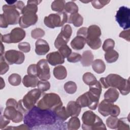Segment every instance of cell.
<instances>
[{
    "mask_svg": "<svg viewBox=\"0 0 130 130\" xmlns=\"http://www.w3.org/2000/svg\"><path fill=\"white\" fill-rule=\"evenodd\" d=\"M17 109L18 110H19V111H20L21 113H22L23 114H25L28 111L23 106V104H22V100H19L18 102V105H17Z\"/></svg>",
    "mask_w": 130,
    "mask_h": 130,
    "instance_id": "cell-54",
    "label": "cell"
},
{
    "mask_svg": "<svg viewBox=\"0 0 130 130\" xmlns=\"http://www.w3.org/2000/svg\"><path fill=\"white\" fill-rule=\"evenodd\" d=\"M94 56L90 50H86L82 53L81 63L83 67H89L91 65Z\"/></svg>",
    "mask_w": 130,
    "mask_h": 130,
    "instance_id": "cell-24",
    "label": "cell"
},
{
    "mask_svg": "<svg viewBox=\"0 0 130 130\" xmlns=\"http://www.w3.org/2000/svg\"><path fill=\"white\" fill-rule=\"evenodd\" d=\"M37 67L38 77L41 80H48L50 78V73L47 60L45 59L40 60L37 64Z\"/></svg>",
    "mask_w": 130,
    "mask_h": 130,
    "instance_id": "cell-14",
    "label": "cell"
},
{
    "mask_svg": "<svg viewBox=\"0 0 130 130\" xmlns=\"http://www.w3.org/2000/svg\"><path fill=\"white\" fill-rule=\"evenodd\" d=\"M41 1L32 0L28 1L27 5L21 11V13L23 15L26 13H35L38 11V5L41 2Z\"/></svg>",
    "mask_w": 130,
    "mask_h": 130,
    "instance_id": "cell-20",
    "label": "cell"
},
{
    "mask_svg": "<svg viewBox=\"0 0 130 130\" xmlns=\"http://www.w3.org/2000/svg\"><path fill=\"white\" fill-rule=\"evenodd\" d=\"M116 129L118 130H129V126L126 122V118L118 119Z\"/></svg>",
    "mask_w": 130,
    "mask_h": 130,
    "instance_id": "cell-45",
    "label": "cell"
},
{
    "mask_svg": "<svg viewBox=\"0 0 130 130\" xmlns=\"http://www.w3.org/2000/svg\"><path fill=\"white\" fill-rule=\"evenodd\" d=\"M38 15L35 13H26L19 18V24L21 28H27L35 25L38 21Z\"/></svg>",
    "mask_w": 130,
    "mask_h": 130,
    "instance_id": "cell-15",
    "label": "cell"
},
{
    "mask_svg": "<svg viewBox=\"0 0 130 130\" xmlns=\"http://www.w3.org/2000/svg\"><path fill=\"white\" fill-rule=\"evenodd\" d=\"M80 121L77 117H72L67 123V128L69 130H76L80 127Z\"/></svg>",
    "mask_w": 130,
    "mask_h": 130,
    "instance_id": "cell-33",
    "label": "cell"
},
{
    "mask_svg": "<svg viewBox=\"0 0 130 130\" xmlns=\"http://www.w3.org/2000/svg\"><path fill=\"white\" fill-rule=\"evenodd\" d=\"M68 22L72 23L75 27L81 26L83 23V18L79 13H74L70 15Z\"/></svg>",
    "mask_w": 130,
    "mask_h": 130,
    "instance_id": "cell-28",
    "label": "cell"
},
{
    "mask_svg": "<svg viewBox=\"0 0 130 130\" xmlns=\"http://www.w3.org/2000/svg\"><path fill=\"white\" fill-rule=\"evenodd\" d=\"M68 43V42L65 40L59 34L57 38H56L55 42H54V46L56 48L58 49L59 47L61 46L64 45H67Z\"/></svg>",
    "mask_w": 130,
    "mask_h": 130,
    "instance_id": "cell-47",
    "label": "cell"
},
{
    "mask_svg": "<svg viewBox=\"0 0 130 130\" xmlns=\"http://www.w3.org/2000/svg\"><path fill=\"white\" fill-rule=\"evenodd\" d=\"M102 87L100 82L97 80L94 83L89 86V91L96 96L100 98Z\"/></svg>",
    "mask_w": 130,
    "mask_h": 130,
    "instance_id": "cell-31",
    "label": "cell"
},
{
    "mask_svg": "<svg viewBox=\"0 0 130 130\" xmlns=\"http://www.w3.org/2000/svg\"><path fill=\"white\" fill-rule=\"evenodd\" d=\"M6 106H13L17 109L18 102L14 99H9L6 102Z\"/></svg>",
    "mask_w": 130,
    "mask_h": 130,
    "instance_id": "cell-56",
    "label": "cell"
},
{
    "mask_svg": "<svg viewBox=\"0 0 130 130\" xmlns=\"http://www.w3.org/2000/svg\"><path fill=\"white\" fill-rule=\"evenodd\" d=\"M18 47L20 51L24 53H27L30 50V45L28 42H21L18 44Z\"/></svg>",
    "mask_w": 130,
    "mask_h": 130,
    "instance_id": "cell-49",
    "label": "cell"
},
{
    "mask_svg": "<svg viewBox=\"0 0 130 130\" xmlns=\"http://www.w3.org/2000/svg\"><path fill=\"white\" fill-rule=\"evenodd\" d=\"M86 43L91 49L96 50L101 47L102 45V41L100 38L98 40L94 41H86Z\"/></svg>",
    "mask_w": 130,
    "mask_h": 130,
    "instance_id": "cell-48",
    "label": "cell"
},
{
    "mask_svg": "<svg viewBox=\"0 0 130 130\" xmlns=\"http://www.w3.org/2000/svg\"><path fill=\"white\" fill-rule=\"evenodd\" d=\"M39 81L37 77L29 75L24 76L22 79V83L26 87H35Z\"/></svg>",
    "mask_w": 130,
    "mask_h": 130,
    "instance_id": "cell-23",
    "label": "cell"
},
{
    "mask_svg": "<svg viewBox=\"0 0 130 130\" xmlns=\"http://www.w3.org/2000/svg\"><path fill=\"white\" fill-rule=\"evenodd\" d=\"M57 117L52 110L43 109L35 106L24 115V123L30 128L40 125H51L55 123Z\"/></svg>",
    "mask_w": 130,
    "mask_h": 130,
    "instance_id": "cell-1",
    "label": "cell"
},
{
    "mask_svg": "<svg viewBox=\"0 0 130 130\" xmlns=\"http://www.w3.org/2000/svg\"><path fill=\"white\" fill-rule=\"evenodd\" d=\"M26 33L21 27H15L9 34H1V41L6 43H17L24 39Z\"/></svg>",
    "mask_w": 130,
    "mask_h": 130,
    "instance_id": "cell-7",
    "label": "cell"
},
{
    "mask_svg": "<svg viewBox=\"0 0 130 130\" xmlns=\"http://www.w3.org/2000/svg\"><path fill=\"white\" fill-rule=\"evenodd\" d=\"M87 35V27H82L78 29L77 32V36L84 37L86 39Z\"/></svg>",
    "mask_w": 130,
    "mask_h": 130,
    "instance_id": "cell-53",
    "label": "cell"
},
{
    "mask_svg": "<svg viewBox=\"0 0 130 130\" xmlns=\"http://www.w3.org/2000/svg\"><path fill=\"white\" fill-rule=\"evenodd\" d=\"M110 1L107 0H94L91 1L92 6L96 9H100L103 8L105 6L108 4L110 3Z\"/></svg>",
    "mask_w": 130,
    "mask_h": 130,
    "instance_id": "cell-43",
    "label": "cell"
},
{
    "mask_svg": "<svg viewBox=\"0 0 130 130\" xmlns=\"http://www.w3.org/2000/svg\"><path fill=\"white\" fill-rule=\"evenodd\" d=\"M3 115L14 123H19L23 119V114L13 106H6Z\"/></svg>",
    "mask_w": 130,
    "mask_h": 130,
    "instance_id": "cell-13",
    "label": "cell"
},
{
    "mask_svg": "<svg viewBox=\"0 0 130 130\" xmlns=\"http://www.w3.org/2000/svg\"><path fill=\"white\" fill-rule=\"evenodd\" d=\"M2 8L3 11L2 15L8 25H15L19 23L20 13L14 5H5Z\"/></svg>",
    "mask_w": 130,
    "mask_h": 130,
    "instance_id": "cell-8",
    "label": "cell"
},
{
    "mask_svg": "<svg viewBox=\"0 0 130 130\" xmlns=\"http://www.w3.org/2000/svg\"><path fill=\"white\" fill-rule=\"evenodd\" d=\"M82 128L84 130H106V127L101 118L91 111L83 113L82 116Z\"/></svg>",
    "mask_w": 130,
    "mask_h": 130,
    "instance_id": "cell-3",
    "label": "cell"
},
{
    "mask_svg": "<svg viewBox=\"0 0 130 130\" xmlns=\"http://www.w3.org/2000/svg\"><path fill=\"white\" fill-rule=\"evenodd\" d=\"M5 59L9 64H20L22 63L25 59L24 54L16 50H9L5 53Z\"/></svg>",
    "mask_w": 130,
    "mask_h": 130,
    "instance_id": "cell-12",
    "label": "cell"
},
{
    "mask_svg": "<svg viewBox=\"0 0 130 130\" xmlns=\"http://www.w3.org/2000/svg\"><path fill=\"white\" fill-rule=\"evenodd\" d=\"M27 72L28 75L38 77L37 67L36 64H31L29 65L27 68Z\"/></svg>",
    "mask_w": 130,
    "mask_h": 130,
    "instance_id": "cell-50",
    "label": "cell"
},
{
    "mask_svg": "<svg viewBox=\"0 0 130 130\" xmlns=\"http://www.w3.org/2000/svg\"><path fill=\"white\" fill-rule=\"evenodd\" d=\"M5 47L3 44V42H1V56H3V54L4 53Z\"/></svg>",
    "mask_w": 130,
    "mask_h": 130,
    "instance_id": "cell-60",
    "label": "cell"
},
{
    "mask_svg": "<svg viewBox=\"0 0 130 130\" xmlns=\"http://www.w3.org/2000/svg\"><path fill=\"white\" fill-rule=\"evenodd\" d=\"M64 10L66 12L71 14L77 13L78 12V7L74 2H68L66 3Z\"/></svg>",
    "mask_w": 130,
    "mask_h": 130,
    "instance_id": "cell-34",
    "label": "cell"
},
{
    "mask_svg": "<svg viewBox=\"0 0 130 130\" xmlns=\"http://www.w3.org/2000/svg\"><path fill=\"white\" fill-rule=\"evenodd\" d=\"M99 82L104 88L111 87L118 89L123 95H127L129 93V78L125 79L117 74H110L106 77L101 78Z\"/></svg>",
    "mask_w": 130,
    "mask_h": 130,
    "instance_id": "cell-2",
    "label": "cell"
},
{
    "mask_svg": "<svg viewBox=\"0 0 130 130\" xmlns=\"http://www.w3.org/2000/svg\"><path fill=\"white\" fill-rule=\"evenodd\" d=\"M67 60L72 63H76L81 61L82 58V56L79 53L76 52H72L71 54L67 58Z\"/></svg>",
    "mask_w": 130,
    "mask_h": 130,
    "instance_id": "cell-46",
    "label": "cell"
},
{
    "mask_svg": "<svg viewBox=\"0 0 130 130\" xmlns=\"http://www.w3.org/2000/svg\"><path fill=\"white\" fill-rule=\"evenodd\" d=\"M82 79L84 83L89 86L93 84L97 81L94 75L90 72H86L84 74Z\"/></svg>",
    "mask_w": 130,
    "mask_h": 130,
    "instance_id": "cell-35",
    "label": "cell"
},
{
    "mask_svg": "<svg viewBox=\"0 0 130 130\" xmlns=\"http://www.w3.org/2000/svg\"><path fill=\"white\" fill-rule=\"evenodd\" d=\"M42 92L38 89H34L28 91L23 98L22 104L24 108L27 110H29L34 107L40 99Z\"/></svg>",
    "mask_w": 130,
    "mask_h": 130,
    "instance_id": "cell-11",
    "label": "cell"
},
{
    "mask_svg": "<svg viewBox=\"0 0 130 130\" xmlns=\"http://www.w3.org/2000/svg\"><path fill=\"white\" fill-rule=\"evenodd\" d=\"M86 43V38L77 36L71 41L70 45L74 50H79L82 49Z\"/></svg>",
    "mask_w": 130,
    "mask_h": 130,
    "instance_id": "cell-21",
    "label": "cell"
},
{
    "mask_svg": "<svg viewBox=\"0 0 130 130\" xmlns=\"http://www.w3.org/2000/svg\"><path fill=\"white\" fill-rule=\"evenodd\" d=\"M81 107L76 101H70L66 107L69 117H78L81 112Z\"/></svg>",
    "mask_w": 130,
    "mask_h": 130,
    "instance_id": "cell-19",
    "label": "cell"
},
{
    "mask_svg": "<svg viewBox=\"0 0 130 130\" xmlns=\"http://www.w3.org/2000/svg\"><path fill=\"white\" fill-rule=\"evenodd\" d=\"M16 8L18 9L19 10H20L21 11L23 9V8L25 7L24 3L21 1H17L16 3L14 5Z\"/></svg>",
    "mask_w": 130,
    "mask_h": 130,
    "instance_id": "cell-58",
    "label": "cell"
},
{
    "mask_svg": "<svg viewBox=\"0 0 130 130\" xmlns=\"http://www.w3.org/2000/svg\"><path fill=\"white\" fill-rule=\"evenodd\" d=\"M8 26L6 21L4 19L2 14L0 15V27L1 28H7Z\"/></svg>",
    "mask_w": 130,
    "mask_h": 130,
    "instance_id": "cell-57",
    "label": "cell"
},
{
    "mask_svg": "<svg viewBox=\"0 0 130 130\" xmlns=\"http://www.w3.org/2000/svg\"><path fill=\"white\" fill-rule=\"evenodd\" d=\"M104 56L106 61L108 63H113L118 59L119 54L116 51L113 49L105 52Z\"/></svg>",
    "mask_w": 130,
    "mask_h": 130,
    "instance_id": "cell-29",
    "label": "cell"
},
{
    "mask_svg": "<svg viewBox=\"0 0 130 130\" xmlns=\"http://www.w3.org/2000/svg\"><path fill=\"white\" fill-rule=\"evenodd\" d=\"M118 118L115 116H111L106 119V124L111 129H116Z\"/></svg>",
    "mask_w": 130,
    "mask_h": 130,
    "instance_id": "cell-38",
    "label": "cell"
},
{
    "mask_svg": "<svg viewBox=\"0 0 130 130\" xmlns=\"http://www.w3.org/2000/svg\"><path fill=\"white\" fill-rule=\"evenodd\" d=\"M0 74L1 75L6 73L9 69V66L8 62L6 61L5 57L3 56H1L0 58Z\"/></svg>",
    "mask_w": 130,
    "mask_h": 130,
    "instance_id": "cell-40",
    "label": "cell"
},
{
    "mask_svg": "<svg viewBox=\"0 0 130 130\" xmlns=\"http://www.w3.org/2000/svg\"><path fill=\"white\" fill-rule=\"evenodd\" d=\"M68 17L65 12L53 13L45 17L44 23L46 26L50 28L63 26L68 22Z\"/></svg>",
    "mask_w": 130,
    "mask_h": 130,
    "instance_id": "cell-5",
    "label": "cell"
},
{
    "mask_svg": "<svg viewBox=\"0 0 130 130\" xmlns=\"http://www.w3.org/2000/svg\"><path fill=\"white\" fill-rule=\"evenodd\" d=\"M50 47L47 42L43 39H38L35 43V52L39 55H44L49 52Z\"/></svg>",
    "mask_w": 130,
    "mask_h": 130,
    "instance_id": "cell-18",
    "label": "cell"
},
{
    "mask_svg": "<svg viewBox=\"0 0 130 130\" xmlns=\"http://www.w3.org/2000/svg\"><path fill=\"white\" fill-rule=\"evenodd\" d=\"M119 37L120 38L125 39V40L127 41L128 42H129L130 41V30H129V29H125V30L122 31L120 33Z\"/></svg>",
    "mask_w": 130,
    "mask_h": 130,
    "instance_id": "cell-52",
    "label": "cell"
},
{
    "mask_svg": "<svg viewBox=\"0 0 130 130\" xmlns=\"http://www.w3.org/2000/svg\"><path fill=\"white\" fill-rule=\"evenodd\" d=\"M99 97L87 91L79 96L76 102L81 108L88 107L90 110H95L99 105Z\"/></svg>",
    "mask_w": 130,
    "mask_h": 130,
    "instance_id": "cell-6",
    "label": "cell"
},
{
    "mask_svg": "<svg viewBox=\"0 0 130 130\" xmlns=\"http://www.w3.org/2000/svg\"><path fill=\"white\" fill-rule=\"evenodd\" d=\"M53 111L55 114L57 118L59 119L61 121H64L69 117V116L67 112L66 108L63 106L57 107Z\"/></svg>",
    "mask_w": 130,
    "mask_h": 130,
    "instance_id": "cell-25",
    "label": "cell"
},
{
    "mask_svg": "<svg viewBox=\"0 0 130 130\" xmlns=\"http://www.w3.org/2000/svg\"><path fill=\"white\" fill-rule=\"evenodd\" d=\"M53 75L58 80H63L67 76L66 68L63 66H58L53 69Z\"/></svg>",
    "mask_w": 130,
    "mask_h": 130,
    "instance_id": "cell-26",
    "label": "cell"
},
{
    "mask_svg": "<svg viewBox=\"0 0 130 130\" xmlns=\"http://www.w3.org/2000/svg\"><path fill=\"white\" fill-rule=\"evenodd\" d=\"M130 9L127 7L121 6L116 12L115 19L119 25L123 29H129L130 27Z\"/></svg>",
    "mask_w": 130,
    "mask_h": 130,
    "instance_id": "cell-10",
    "label": "cell"
},
{
    "mask_svg": "<svg viewBox=\"0 0 130 130\" xmlns=\"http://www.w3.org/2000/svg\"><path fill=\"white\" fill-rule=\"evenodd\" d=\"M10 122V120L7 118L4 115L1 116V121H0V129H5L8 124Z\"/></svg>",
    "mask_w": 130,
    "mask_h": 130,
    "instance_id": "cell-51",
    "label": "cell"
},
{
    "mask_svg": "<svg viewBox=\"0 0 130 130\" xmlns=\"http://www.w3.org/2000/svg\"><path fill=\"white\" fill-rule=\"evenodd\" d=\"M1 89H2L3 88L5 87V82H4V79H3L2 77H1Z\"/></svg>",
    "mask_w": 130,
    "mask_h": 130,
    "instance_id": "cell-59",
    "label": "cell"
},
{
    "mask_svg": "<svg viewBox=\"0 0 130 130\" xmlns=\"http://www.w3.org/2000/svg\"><path fill=\"white\" fill-rule=\"evenodd\" d=\"M104 96L105 100L114 103L118 100L119 96V93L116 88L111 87L109 88L105 92Z\"/></svg>",
    "mask_w": 130,
    "mask_h": 130,
    "instance_id": "cell-22",
    "label": "cell"
},
{
    "mask_svg": "<svg viewBox=\"0 0 130 130\" xmlns=\"http://www.w3.org/2000/svg\"><path fill=\"white\" fill-rule=\"evenodd\" d=\"M101 36L100 27L96 25H90L87 28L86 41H94L99 39Z\"/></svg>",
    "mask_w": 130,
    "mask_h": 130,
    "instance_id": "cell-17",
    "label": "cell"
},
{
    "mask_svg": "<svg viewBox=\"0 0 130 130\" xmlns=\"http://www.w3.org/2000/svg\"><path fill=\"white\" fill-rule=\"evenodd\" d=\"M77 89L76 84L72 81H68L64 84V89L69 94H72L76 92Z\"/></svg>",
    "mask_w": 130,
    "mask_h": 130,
    "instance_id": "cell-36",
    "label": "cell"
},
{
    "mask_svg": "<svg viewBox=\"0 0 130 130\" xmlns=\"http://www.w3.org/2000/svg\"><path fill=\"white\" fill-rule=\"evenodd\" d=\"M60 106H62V101L60 96L55 93L45 94L37 103V106L43 109L53 110Z\"/></svg>",
    "mask_w": 130,
    "mask_h": 130,
    "instance_id": "cell-4",
    "label": "cell"
},
{
    "mask_svg": "<svg viewBox=\"0 0 130 130\" xmlns=\"http://www.w3.org/2000/svg\"><path fill=\"white\" fill-rule=\"evenodd\" d=\"M38 88L42 92L49 90L50 88V83L49 82L46 80H40L37 84Z\"/></svg>",
    "mask_w": 130,
    "mask_h": 130,
    "instance_id": "cell-44",
    "label": "cell"
},
{
    "mask_svg": "<svg viewBox=\"0 0 130 130\" xmlns=\"http://www.w3.org/2000/svg\"><path fill=\"white\" fill-rule=\"evenodd\" d=\"M47 62L53 66L61 64L64 62V58L58 51L50 52L46 56Z\"/></svg>",
    "mask_w": 130,
    "mask_h": 130,
    "instance_id": "cell-16",
    "label": "cell"
},
{
    "mask_svg": "<svg viewBox=\"0 0 130 130\" xmlns=\"http://www.w3.org/2000/svg\"><path fill=\"white\" fill-rule=\"evenodd\" d=\"M115 46V42L112 39H106L102 46V48L103 50L105 52L113 49Z\"/></svg>",
    "mask_w": 130,
    "mask_h": 130,
    "instance_id": "cell-41",
    "label": "cell"
},
{
    "mask_svg": "<svg viewBox=\"0 0 130 130\" xmlns=\"http://www.w3.org/2000/svg\"><path fill=\"white\" fill-rule=\"evenodd\" d=\"M58 51L64 58H67L72 53L71 49L67 45H64L59 47Z\"/></svg>",
    "mask_w": 130,
    "mask_h": 130,
    "instance_id": "cell-42",
    "label": "cell"
},
{
    "mask_svg": "<svg viewBox=\"0 0 130 130\" xmlns=\"http://www.w3.org/2000/svg\"><path fill=\"white\" fill-rule=\"evenodd\" d=\"M98 111L104 117L109 115L117 117L120 113V109L117 105L104 99L99 104Z\"/></svg>",
    "mask_w": 130,
    "mask_h": 130,
    "instance_id": "cell-9",
    "label": "cell"
},
{
    "mask_svg": "<svg viewBox=\"0 0 130 130\" xmlns=\"http://www.w3.org/2000/svg\"><path fill=\"white\" fill-rule=\"evenodd\" d=\"M66 2L63 0H55L51 4V7L52 10L57 12V13H60L63 12L64 9V6Z\"/></svg>",
    "mask_w": 130,
    "mask_h": 130,
    "instance_id": "cell-30",
    "label": "cell"
},
{
    "mask_svg": "<svg viewBox=\"0 0 130 130\" xmlns=\"http://www.w3.org/2000/svg\"><path fill=\"white\" fill-rule=\"evenodd\" d=\"M8 81L12 86H18L21 82V78L19 74L14 73L9 76L8 77Z\"/></svg>",
    "mask_w": 130,
    "mask_h": 130,
    "instance_id": "cell-37",
    "label": "cell"
},
{
    "mask_svg": "<svg viewBox=\"0 0 130 130\" xmlns=\"http://www.w3.org/2000/svg\"><path fill=\"white\" fill-rule=\"evenodd\" d=\"M72 34V29L70 25L66 24L64 25L61 30L59 34L61 36V37L66 40L68 42L70 39Z\"/></svg>",
    "mask_w": 130,
    "mask_h": 130,
    "instance_id": "cell-32",
    "label": "cell"
},
{
    "mask_svg": "<svg viewBox=\"0 0 130 130\" xmlns=\"http://www.w3.org/2000/svg\"><path fill=\"white\" fill-rule=\"evenodd\" d=\"M30 129L29 127H28L26 124H21L17 127H12V126H10V127H8L7 128H5V129Z\"/></svg>",
    "mask_w": 130,
    "mask_h": 130,
    "instance_id": "cell-55",
    "label": "cell"
},
{
    "mask_svg": "<svg viewBox=\"0 0 130 130\" xmlns=\"http://www.w3.org/2000/svg\"><path fill=\"white\" fill-rule=\"evenodd\" d=\"M93 70L98 74L104 73L106 70V65L104 61L101 59H96L93 61L92 64Z\"/></svg>",
    "mask_w": 130,
    "mask_h": 130,
    "instance_id": "cell-27",
    "label": "cell"
},
{
    "mask_svg": "<svg viewBox=\"0 0 130 130\" xmlns=\"http://www.w3.org/2000/svg\"><path fill=\"white\" fill-rule=\"evenodd\" d=\"M17 1H6V2L9 5H14Z\"/></svg>",
    "mask_w": 130,
    "mask_h": 130,
    "instance_id": "cell-61",
    "label": "cell"
},
{
    "mask_svg": "<svg viewBox=\"0 0 130 130\" xmlns=\"http://www.w3.org/2000/svg\"><path fill=\"white\" fill-rule=\"evenodd\" d=\"M45 35V31L41 28H36L31 31V36L34 39H40Z\"/></svg>",
    "mask_w": 130,
    "mask_h": 130,
    "instance_id": "cell-39",
    "label": "cell"
}]
</instances>
